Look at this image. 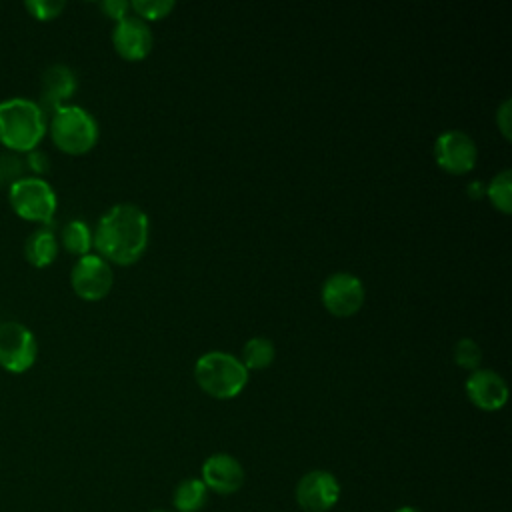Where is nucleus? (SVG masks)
<instances>
[{
	"mask_svg": "<svg viewBox=\"0 0 512 512\" xmlns=\"http://www.w3.org/2000/svg\"><path fill=\"white\" fill-rule=\"evenodd\" d=\"M208 500V488L200 478H186L174 490V506L178 512H198Z\"/></svg>",
	"mask_w": 512,
	"mask_h": 512,
	"instance_id": "dca6fc26",
	"label": "nucleus"
},
{
	"mask_svg": "<svg viewBox=\"0 0 512 512\" xmlns=\"http://www.w3.org/2000/svg\"><path fill=\"white\" fill-rule=\"evenodd\" d=\"M396 512H422V510H418V508H414V506H404V508H398Z\"/></svg>",
	"mask_w": 512,
	"mask_h": 512,
	"instance_id": "cd10ccee",
	"label": "nucleus"
},
{
	"mask_svg": "<svg viewBox=\"0 0 512 512\" xmlns=\"http://www.w3.org/2000/svg\"><path fill=\"white\" fill-rule=\"evenodd\" d=\"M276 356V348L272 344V340L264 338V336H254L250 338L244 348H242V356L240 362L244 364V368L250 370H266Z\"/></svg>",
	"mask_w": 512,
	"mask_h": 512,
	"instance_id": "f3484780",
	"label": "nucleus"
},
{
	"mask_svg": "<svg viewBox=\"0 0 512 512\" xmlns=\"http://www.w3.org/2000/svg\"><path fill=\"white\" fill-rule=\"evenodd\" d=\"M174 6L176 4L172 0H134V2H130V10L134 12V16H138L144 22L166 18L174 10Z\"/></svg>",
	"mask_w": 512,
	"mask_h": 512,
	"instance_id": "aec40b11",
	"label": "nucleus"
},
{
	"mask_svg": "<svg viewBox=\"0 0 512 512\" xmlns=\"http://www.w3.org/2000/svg\"><path fill=\"white\" fill-rule=\"evenodd\" d=\"M150 224L144 210L130 202H120L100 216L92 232V246L108 264L128 266L140 260L148 246Z\"/></svg>",
	"mask_w": 512,
	"mask_h": 512,
	"instance_id": "f257e3e1",
	"label": "nucleus"
},
{
	"mask_svg": "<svg viewBox=\"0 0 512 512\" xmlns=\"http://www.w3.org/2000/svg\"><path fill=\"white\" fill-rule=\"evenodd\" d=\"M24 164H26V170L34 172L38 178L48 170L50 162H48V156L42 152V150H30L26 152V158H24Z\"/></svg>",
	"mask_w": 512,
	"mask_h": 512,
	"instance_id": "a878e982",
	"label": "nucleus"
},
{
	"mask_svg": "<svg viewBox=\"0 0 512 512\" xmlns=\"http://www.w3.org/2000/svg\"><path fill=\"white\" fill-rule=\"evenodd\" d=\"M38 358V342L30 328L8 320L0 324V368L10 374L28 372Z\"/></svg>",
	"mask_w": 512,
	"mask_h": 512,
	"instance_id": "423d86ee",
	"label": "nucleus"
},
{
	"mask_svg": "<svg viewBox=\"0 0 512 512\" xmlns=\"http://www.w3.org/2000/svg\"><path fill=\"white\" fill-rule=\"evenodd\" d=\"M48 130L44 108L28 98L0 102V144L14 154L36 150Z\"/></svg>",
	"mask_w": 512,
	"mask_h": 512,
	"instance_id": "f03ea898",
	"label": "nucleus"
},
{
	"mask_svg": "<svg viewBox=\"0 0 512 512\" xmlns=\"http://www.w3.org/2000/svg\"><path fill=\"white\" fill-rule=\"evenodd\" d=\"M10 208L28 222L50 224L56 214V192L38 176H24L8 188Z\"/></svg>",
	"mask_w": 512,
	"mask_h": 512,
	"instance_id": "39448f33",
	"label": "nucleus"
},
{
	"mask_svg": "<svg viewBox=\"0 0 512 512\" xmlns=\"http://www.w3.org/2000/svg\"><path fill=\"white\" fill-rule=\"evenodd\" d=\"M24 172H26V164L18 154L14 152L0 154V188H10L14 182L24 178Z\"/></svg>",
	"mask_w": 512,
	"mask_h": 512,
	"instance_id": "4be33fe9",
	"label": "nucleus"
},
{
	"mask_svg": "<svg viewBox=\"0 0 512 512\" xmlns=\"http://www.w3.org/2000/svg\"><path fill=\"white\" fill-rule=\"evenodd\" d=\"M100 10L108 16V18H112V20H116V22H120V20H124L126 16H130V2H126V0H104V2H100Z\"/></svg>",
	"mask_w": 512,
	"mask_h": 512,
	"instance_id": "393cba45",
	"label": "nucleus"
},
{
	"mask_svg": "<svg viewBox=\"0 0 512 512\" xmlns=\"http://www.w3.org/2000/svg\"><path fill=\"white\" fill-rule=\"evenodd\" d=\"M486 196L490 198L492 206L502 212L510 214L512 212V172L502 170L498 172L486 186Z\"/></svg>",
	"mask_w": 512,
	"mask_h": 512,
	"instance_id": "6ab92c4d",
	"label": "nucleus"
},
{
	"mask_svg": "<svg viewBox=\"0 0 512 512\" xmlns=\"http://www.w3.org/2000/svg\"><path fill=\"white\" fill-rule=\"evenodd\" d=\"M434 160L452 176L468 174L478 160L476 142L462 130L442 132L434 142Z\"/></svg>",
	"mask_w": 512,
	"mask_h": 512,
	"instance_id": "1a4fd4ad",
	"label": "nucleus"
},
{
	"mask_svg": "<svg viewBox=\"0 0 512 512\" xmlns=\"http://www.w3.org/2000/svg\"><path fill=\"white\" fill-rule=\"evenodd\" d=\"M366 298L364 284L358 276L350 272H334L330 274L320 290V300L324 308L336 318L354 316Z\"/></svg>",
	"mask_w": 512,
	"mask_h": 512,
	"instance_id": "6e6552de",
	"label": "nucleus"
},
{
	"mask_svg": "<svg viewBox=\"0 0 512 512\" xmlns=\"http://www.w3.org/2000/svg\"><path fill=\"white\" fill-rule=\"evenodd\" d=\"M24 8L28 10V14L36 20H54L62 14V10L66 8V2L62 0H26Z\"/></svg>",
	"mask_w": 512,
	"mask_h": 512,
	"instance_id": "5701e85b",
	"label": "nucleus"
},
{
	"mask_svg": "<svg viewBox=\"0 0 512 512\" xmlns=\"http://www.w3.org/2000/svg\"><path fill=\"white\" fill-rule=\"evenodd\" d=\"M152 44L154 38L150 26L138 16H126L124 20L116 22L112 30V46L116 54L128 62H138L146 58L152 50Z\"/></svg>",
	"mask_w": 512,
	"mask_h": 512,
	"instance_id": "9b49d317",
	"label": "nucleus"
},
{
	"mask_svg": "<svg viewBox=\"0 0 512 512\" xmlns=\"http://www.w3.org/2000/svg\"><path fill=\"white\" fill-rule=\"evenodd\" d=\"M58 256V240L56 234L48 228H36L28 234L24 242V258L34 268H46L50 266Z\"/></svg>",
	"mask_w": 512,
	"mask_h": 512,
	"instance_id": "2eb2a0df",
	"label": "nucleus"
},
{
	"mask_svg": "<svg viewBox=\"0 0 512 512\" xmlns=\"http://www.w3.org/2000/svg\"><path fill=\"white\" fill-rule=\"evenodd\" d=\"M194 380L208 396L216 400H230L244 390L248 370L234 354L212 350L196 360Z\"/></svg>",
	"mask_w": 512,
	"mask_h": 512,
	"instance_id": "7ed1b4c3",
	"label": "nucleus"
},
{
	"mask_svg": "<svg viewBox=\"0 0 512 512\" xmlns=\"http://www.w3.org/2000/svg\"><path fill=\"white\" fill-rule=\"evenodd\" d=\"M454 362L460 366V368H466L470 372L478 370L480 368V362H482V348L478 346L476 340L472 338H460L454 346Z\"/></svg>",
	"mask_w": 512,
	"mask_h": 512,
	"instance_id": "412c9836",
	"label": "nucleus"
},
{
	"mask_svg": "<svg viewBox=\"0 0 512 512\" xmlns=\"http://www.w3.org/2000/svg\"><path fill=\"white\" fill-rule=\"evenodd\" d=\"M70 284L78 298L96 302L108 296L114 284L112 266L98 254H86L76 260L70 272Z\"/></svg>",
	"mask_w": 512,
	"mask_h": 512,
	"instance_id": "0eeeda50",
	"label": "nucleus"
},
{
	"mask_svg": "<svg viewBox=\"0 0 512 512\" xmlns=\"http://www.w3.org/2000/svg\"><path fill=\"white\" fill-rule=\"evenodd\" d=\"M156 512H164V510H156Z\"/></svg>",
	"mask_w": 512,
	"mask_h": 512,
	"instance_id": "c85d7f7f",
	"label": "nucleus"
},
{
	"mask_svg": "<svg viewBox=\"0 0 512 512\" xmlns=\"http://www.w3.org/2000/svg\"><path fill=\"white\" fill-rule=\"evenodd\" d=\"M466 394L468 400L486 412H494L500 410L506 400H508V384L506 380L488 368H478L474 372H470V376L466 378Z\"/></svg>",
	"mask_w": 512,
	"mask_h": 512,
	"instance_id": "f8f14e48",
	"label": "nucleus"
},
{
	"mask_svg": "<svg viewBox=\"0 0 512 512\" xmlns=\"http://www.w3.org/2000/svg\"><path fill=\"white\" fill-rule=\"evenodd\" d=\"M58 150L70 156L90 152L98 142V122L82 106L64 104L52 112L48 130Z\"/></svg>",
	"mask_w": 512,
	"mask_h": 512,
	"instance_id": "20e7f679",
	"label": "nucleus"
},
{
	"mask_svg": "<svg viewBox=\"0 0 512 512\" xmlns=\"http://www.w3.org/2000/svg\"><path fill=\"white\" fill-rule=\"evenodd\" d=\"M340 498L338 480L326 470H312L296 484V502L306 512H326Z\"/></svg>",
	"mask_w": 512,
	"mask_h": 512,
	"instance_id": "9d476101",
	"label": "nucleus"
},
{
	"mask_svg": "<svg viewBox=\"0 0 512 512\" xmlns=\"http://www.w3.org/2000/svg\"><path fill=\"white\" fill-rule=\"evenodd\" d=\"M204 486L216 494H234L244 484V468L230 454H212L202 464Z\"/></svg>",
	"mask_w": 512,
	"mask_h": 512,
	"instance_id": "ddd939ff",
	"label": "nucleus"
},
{
	"mask_svg": "<svg viewBox=\"0 0 512 512\" xmlns=\"http://www.w3.org/2000/svg\"><path fill=\"white\" fill-rule=\"evenodd\" d=\"M76 86L78 82L72 68H68L66 64H52L42 72V102L54 112L74 96Z\"/></svg>",
	"mask_w": 512,
	"mask_h": 512,
	"instance_id": "4468645a",
	"label": "nucleus"
},
{
	"mask_svg": "<svg viewBox=\"0 0 512 512\" xmlns=\"http://www.w3.org/2000/svg\"><path fill=\"white\" fill-rule=\"evenodd\" d=\"M468 196L472 198V200H478V198H482V196H486V186L482 184V182H472L470 186H468Z\"/></svg>",
	"mask_w": 512,
	"mask_h": 512,
	"instance_id": "bb28decb",
	"label": "nucleus"
},
{
	"mask_svg": "<svg viewBox=\"0 0 512 512\" xmlns=\"http://www.w3.org/2000/svg\"><path fill=\"white\" fill-rule=\"evenodd\" d=\"M496 126L506 140L512 138V100L506 98L496 110Z\"/></svg>",
	"mask_w": 512,
	"mask_h": 512,
	"instance_id": "b1692460",
	"label": "nucleus"
},
{
	"mask_svg": "<svg viewBox=\"0 0 512 512\" xmlns=\"http://www.w3.org/2000/svg\"><path fill=\"white\" fill-rule=\"evenodd\" d=\"M60 244L72 256H86L92 248V230L84 220H70L60 232Z\"/></svg>",
	"mask_w": 512,
	"mask_h": 512,
	"instance_id": "a211bd4d",
	"label": "nucleus"
}]
</instances>
